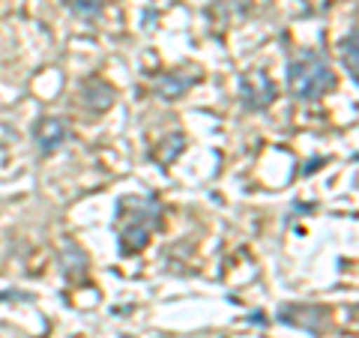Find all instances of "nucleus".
I'll return each mask as SVG.
<instances>
[{
  "label": "nucleus",
  "instance_id": "obj_9",
  "mask_svg": "<svg viewBox=\"0 0 359 338\" xmlns=\"http://www.w3.org/2000/svg\"><path fill=\"white\" fill-rule=\"evenodd\" d=\"M341 54H344L347 72H351V81H356V27H351L347 39L341 42Z\"/></svg>",
  "mask_w": 359,
  "mask_h": 338
},
{
  "label": "nucleus",
  "instance_id": "obj_4",
  "mask_svg": "<svg viewBox=\"0 0 359 338\" xmlns=\"http://www.w3.org/2000/svg\"><path fill=\"white\" fill-rule=\"evenodd\" d=\"M240 96L249 111H264L276 99V84L266 78V72H252L240 78Z\"/></svg>",
  "mask_w": 359,
  "mask_h": 338
},
{
  "label": "nucleus",
  "instance_id": "obj_3",
  "mask_svg": "<svg viewBox=\"0 0 359 338\" xmlns=\"http://www.w3.org/2000/svg\"><path fill=\"white\" fill-rule=\"evenodd\" d=\"M276 318L282 323H287V326H299V330L318 335L323 320H327V311H323L320 306H306V302H302V306L299 302H285V306L276 311Z\"/></svg>",
  "mask_w": 359,
  "mask_h": 338
},
{
  "label": "nucleus",
  "instance_id": "obj_8",
  "mask_svg": "<svg viewBox=\"0 0 359 338\" xmlns=\"http://www.w3.org/2000/svg\"><path fill=\"white\" fill-rule=\"evenodd\" d=\"M63 6L84 21H96L102 15V0H63Z\"/></svg>",
  "mask_w": 359,
  "mask_h": 338
},
{
  "label": "nucleus",
  "instance_id": "obj_7",
  "mask_svg": "<svg viewBox=\"0 0 359 338\" xmlns=\"http://www.w3.org/2000/svg\"><path fill=\"white\" fill-rule=\"evenodd\" d=\"M81 105L90 111H108L114 105V90H111L105 81H99V78L84 81L81 84Z\"/></svg>",
  "mask_w": 359,
  "mask_h": 338
},
{
  "label": "nucleus",
  "instance_id": "obj_10",
  "mask_svg": "<svg viewBox=\"0 0 359 338\" xmlns=\"http://www.w3.org/2000/svg\"><path fill=\"white\" fill-rule=\"evenodd\" d=\"M60 264H63V273L72 278V269H75V266L84 269V266H87V257H84L81 249H75V245L69 243V245H66V252H63V257H60Z\"/></svg>",
  "mask_w": 359,
  "mask_h": 338
},
{
  "label": "nucleus",
  "instance_id": "obj_1",
  "mask_svg": "<svg viewBox=\"0 0 359 338\" xmlns=\"http://www.w3.org/2000/svg\"><path fill=\"white\" fill-rule=\"evenodd\" d=\"M120 201L132 210L129 216L117 210V219H114L117 236H120V252L123 255H138V252L147 249L153 228H159L162 207L156 204L153 198H120Z\"/></svg>",
  "mask_w": 359,
  "mask_h": 338
},
{
  "label": "nucleus",
  "instance_id": "obj_6",
  "mask_svg": "<svg viewBox=\"0 0 359 338\" xmlns=\"http://www.w3.org/2000/svg\"><path fill=\"white\" fill-rule=\"evenodd\" d=\"M198 84V75H192V72H165V75H159L153 81V90L159 93L162 99H180L183 93H189Z\"/></svg>",
  "mask_w": 359,
  "mask_h": 338
},
{
  "label": "nucleus",
  "instance_id": "obj_5",
  "mask_svg": "<svg viewBox=\"0 0 359 338\" xmlns=\"http://www.w3.org/2000/svg\"><path fill=\"white\" fill-rule=\"evenodd\" d=\"M69 138V123L63 117H42L36 126H33V141L42 153H54L60 150V144H66Z\"/></svg>",
  "mask_w": 359,
  "mask_h": 338
},
{
  "label": "nucleus",
  "instance_id": "obj_2",
  "mask_svg": "<svg viewBox=\"0 0 359 338\" xmlns=\"http://www.w3.org/2000/svg\"><path fill=\"white\" fill-rule=\"evenodd\" d=\"M335 84V72L320 51H299V58L287 63V87L297 99H318Z\"/></svg>",
  "mask_w": 359,
  "mask_h": 338
},
{
  "label": "nucleus",
  "instance_id": "obj_11",
  "mask_svg": "<svg viewBox=\"0 0 359 338\" xmlns=\"http://www.w3.org/2000/svg\"><path fill=\"white\" fill-rule=\"evenodd\" d=\"M0 299H30L27 294H13V290H6V294H0Z\"/></svg>",
  "mask_w": 359,
  "mask_h": 338
}]
</instances>
